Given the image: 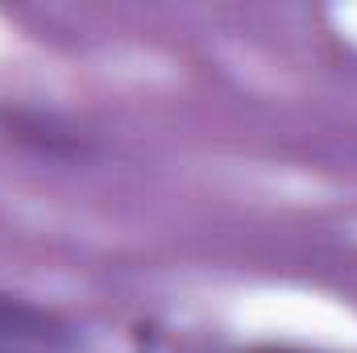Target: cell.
Returning <instances> with one entry per match:
<instances>
[{
    "instance_id": "obj_1",
    "label": "cell",
    "mask_w": 357,
    "mask_h": 353,
    "mask_svg": "<svg viewBox=\"0 0 357 353\" xmlns=\"http://www.w3.org/2000/svg\"><path fill=\"white\" fill-rule=\"evenodd\" d=\"M0 341L17 345V350L71 353L79 345V333L63 316H54V312H46V308H38L29 299H17V295L0 291Z\"/></svg>"
},
{
    "instance_id": "obj_3",
    "label": "cell",
    "mask_w": 357,
    "mask_h": 353,
    "mask_svg": "<svg viewBox=\"0 0 357 353\" xmlns=\"http://www.w3.org/2000/svg\"><path fill=\"white\" fill-rule=\"evenodd\" d=\"M0 353H38V350H17V345H4L0 341Z\"/></svg>"
},
{
    "instance_id": "obj_2",
    "label": "cell",
    "mask_w": 357,
    "mask_h": 353,
    "mask_svg": "<svg viewBox=\"0 0 357 353\" xmlns=\"http://www.w3.org/2000/svg\"><path fill=\"white\" fill-rule=\"evenodd\" d=\"M245 353H312V350H291V345H258V350H245Z\"/></svg>"
}]
</instances>
